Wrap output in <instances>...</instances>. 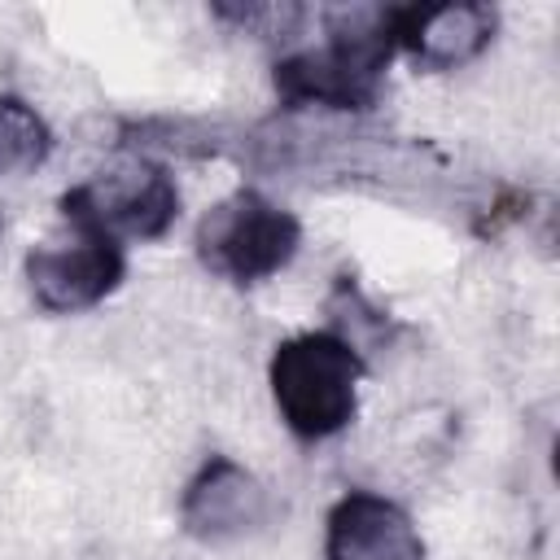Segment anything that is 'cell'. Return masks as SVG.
I'll return each mask as SVG.
<instances>
[{"mask_svg":"<svg viewBox=\"0 0 560 560\" xmlns=\"http://www.w3.org/2000/svg\"><path fill=\"white\" fill-rule=\"evenodd\" d=\"M328 560H424V538L411 516L381 494L350 490L328 512Z\"/></svg>","mask_w":560,"mask_h":560,"instance_id":"52a82bcc","label":"cell"},{"mask_svg":"<svg viewBox=\"0 0 560 560\" xmlns=\"http://www.w3.org/2000/svg\"><path fill=\"white\" fill-rule=\"evenodd\" d=\"M267 376H271V398L298 438L319 442L354 420L363 359L346 337L298 332L276 346Z\"/></svg>","mask_w":560,"mask_h":560,"instance_id":"7a4b0ae2","label":"cell"},{"mask_svg":"<svg viewBox=\"0 0 560 560\" xmlns=\"http://www.w3.org/2000/svg\"><path fill=\"white\" fill-rule=\"evenodd\" d=\"M127 276V258L118 241L74 232V241L39 245L26 254V284L35 302L52 315H74L105 302Z\"/></svg>","mask_w":560,"mask_h":560,"instance_id":"5b68a950","label":"cell"},{"mask_svg":"<svg viewBox=\"0 0 560 560\" xmlns=\"http://www.w3.org/2000/svg\"><path fill=\"white\" fill-rule=\"evenodd\" d=\"M61 214L74 232L105 241H158L179 214V188L162 162L127 158L61 192Z\"/></svg>","mask_w":560,"mask_h":560,"instance_id":"3957f363","label":"cell"},{"mask_svg":"<svg viewBox=\"0 0 560 560\" xmlns=\"http://www.w3.org/2000/svg\"><path fill=\"white\" fill-rule=\"evenodd\" d=\"M298 245L302 223L254 188H236L197 223V258L232 284H258L276 276L293 262Z\"/></svg>","mask_w":560,"mask_h":560,"instance_id":"277c9868","label":"cell"},{"mask_svg":"<svg viewBox=\"0 0 560 560\" xmlns=\"http://www.w3.org/2000/svg\"><path fill=\"white\" fill-rule=\"evenodd\" d=\"M499 31L490 4H442V9H394L398 44L429 70H455L472 61Z\"/></svg>","mask_w":560,"mask_h":560,"instance_id":"ba28073f","label":"cell"},{"mask_svg":"<svg viewBox=\"0 0 560 560\" xmlns=\"http://www.w3.org/2000/svg\"><path fill=\"white\" fill-rule=\"evenodd\" d=\"M48 153H52L48 122L22 96H0V175L35 171L48 162Z\"/></svg>","mask_w":560,"mask_h":560,"instance_id":"9c48e42d","label":"cell"},{"mask_svg":"<svg viewBox=\"0 0 560 560\" xmlns=\"http://www.w3.org/2000/svg\"><path fill=\"white\" fill-rule=\"evenodd\" d=\"M179 521L197 542H236L271 521V494L236 459L210 455L179 499Z\"/></svg>","mask_w":560,"mask_h":560,"instance_id":"8992f818","label":"cell"},{"mask_svg":"<svg viewBox=\"0 0 560 560\" xmlns=\"http://www.w3.org/2000/svg\"><path fill=\"white\" fill-rule=\"evenodd\" d=\"M328 44L276 61V92L284 105H328V109H372L381 96L385 66L398 48L394 9L359 4L332 9Z\"/></svg>","mask_w":560,"mask_h":560,"instance_id":"6da1fadb","label":"cell"}]
</instances>
